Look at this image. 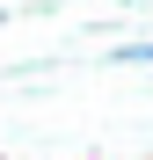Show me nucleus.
<instances>
[{"label":"nucleus","mask_w":153,"mask_h":160,"mask_svg":"<svg viewBox=\"0 0 153 160\" xmlns=\"http://www.w3.org/2000/svg\"><path fill=\"white\" fill-rule=\"evenodd\" d=\"M110 58H117V66H153V44H117Z\"/></svg>","instance_id":"nucleus-1"}]
</instances>
